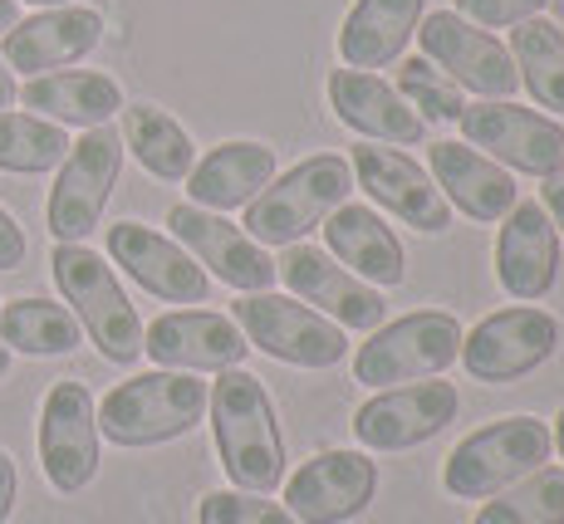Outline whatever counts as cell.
Returning a JSON list of instances; mask_svg holds the SVG:
<instances>
[{
    "label": "cell",
    "mask_w": 564,
    "mask_h": 524,
    "mask_svg": "<svg viewBox=\"0 0 564 524\" xmlns=\"http://www.w3.org/2000/svg\"><path fill=\"white\" fill-rule=\"evenodd\" d=\"M206 412H212V441L221 456V471L236 490L270 495L285 485V436H280L265 382L246 368H226L212 382Z\"/></svg>",
    "instance_id": "cell-1"
},
{
    "label": "cell",
    "mask_w": 564,
    "mask_h": 524,
    "mask_svg": "<svg viewBox=\"0 0 564 524\" xmlns=\"http://www.w3.org/2000/svg\"><path fill=\"white\" fill-rule=\"evenodd\" d=\"M206 397H212V387L197 373H172V368L138 373L104 392L99 436L113 446H128V451L177 441V436L197 432V422L206 417Z\"/></svg>",
    "instance_id": "cell-2"
},
{
    "label": "cell",
    "mask_w": 564,
    "mask_h": 524,
    "mask_svg": "<svg viewBox=\"0 0 564 524\" xmlns=\"http://www.w3.org/2000/svg\"><path fill=\"white\" fill-rule=\"evenodd\" d=\"M50 275L59 285L69 314L79 319V329L89 334V343L99 348L108 363L128 368L143 358V319H138L133 299L118 285L113 265L89 245H54L50 250Z\"/></svg>",
    "instance_id": "cell-3"
},
{
    "label": "cell",
    "mask_w": 564,
    "mask_h": 524,
    "mask_svg": "<svg viewBox=\"0 0 564 524\" xmlns=\"http://www.w3.org/2000/svg\"><path fill=\"white\" fill-rule=\"evenodd\" d=\"M354 192V167L339 152H314V157L295 162L285 177H275L265 192L246 206L241 231L256 245H295L310 231H319L324 216L339 211Z\"/></svg>",
    "instance_id": "cell-4"
},
{
    "label": "cell",
    "mask_w": 564,
    "mask_h": 524,
    "mask_svg": "<svg viewBox=\"0 0 564 524\" xmlns=\"http://www.w3.org/2000/svg\"><path fill=\"white\" fill-rule=\"evenodd\" d=\"M555 451V436H550V422L540 417H501V422H486L481 432L462 436L452 446V456L442 461V490L452 500H491L501 495L506 485L525 480L530 471L550 461Z\"/></svg>",
    "instance_id": "cell-5"
},
{
    "label": "cell",
    "mask_w": 564,
    "mask_h": 524,
    "mask_svg": "<svg viewBox=\"0 0 564 524\" xmlns=\"http://www.w3.org/2000/svg\"><path fill=\"white\" fill-rule=\"evenodd\" d=\"M231 319L246 334V343L285 368L324 373V368H339L349 358V334L334 319H324L319 309H310L305 299H295V294H241L231 304Z\"/></svg>",
    "instance_id": "cell-6"
},
{
    "label": "cell",
    "mask_w": 564,
    "mask_h": 524,
    "mask_svg": "<svg viewBox=\"0 0 564 524\" xmlns=\"http://www.w3.org/2000/svg\"><path fill=\"white\" fill-rule=\"evenodd\" d=\"M462 338L466 329L447 309H417L403 319H383L354 353V378L373 392L437 378L462 358Z\"/></svg>",
    "instance_id": "cell-7"
},
{
    "label": "cell",
    "mask_w": 564,
    "mask_h": 524,
    "mask_svg": "<svg viewBox=\"0 0 564 524\" xmlns=\"http://www.w3.org/2000/svg\"><path fill=\"white\" fill-rule=\"evenodd\" d=\"M118 172H123V133L113 128H84L69 157L54 167V187L45 201V221L54 245H84L104 221V206L113 201Z\"/></svg>",
    "instance_id": "cell-8"
},
{
    "label": "cell",
    "mask_w": 564,
    "mask_h": 524,
    "mask_svg": "<svg viewBox=\"0 0 564 524\" xmlns=\"http://www.w3.org/2000/svg\"><path fill=\"white\" fill-rule=\"evenodd\" d=\"M462 143L501 162L506 172H525V177H560L564 172V128L555 118L535 113V108L516 103V98H481L466 103L457 118Z\"/></svg>",
    "instance_id": "cell-9"
},
{
    "label": "cell",
    "mask_w": 564,
    "mask_h": 524,
    "mask_svg": "<svg viewBox=\"0 0 564 524\" xmlns=\"http://www.w3.org/2000/svg\"><path fill=\"white\" fill-rule=\"evenodd\" d=\"M104 461L99 402L79 378L54 382L40 402V471L59 495H79L94 485Z\"/></svg>",
    "instance_id": "cell-10"
},
{
    "label": "cell",
    "mask_w": 564,
    "mask_h": 524,
    "mask_svg": "<svg viewBox=\"0 0 564 524\" xmlns=\"http://www.w3.org/2000/svg\"><path fill=\"white\" fill-rule=\"evenodd\" d=\"M457 412H462L457 382L422 378V382H403V387H378L354 412V441L368 456L412 451V446L447 432L457 422Z\"/></svg>",
    "instance_id": "cell-11"
},
{
    "label": "cell",
    "mask_w": 564,
    "mask_h": 524,
    "mask_svg": "<svg viewBox=\"0 0 564 524\" xmlns=\"http://www.w3.org/2000/svg\"><path fill=\"white\" fill-rule=\"evenodd\" d=\"M560 348V319L540 304H511V309H496L462 338V368L476 382H506L530 378L540 363H550Z\"/></svg>",
    "instance_id": "cell-12"
},
{
    "label": "cell",
    "mask_w": 564,
    "mask_h": 524,
    "mask_svg": "<svg viewBox=\"0 0 564 524\" xmlns=\"http://www.w3.org/2000/svg\"><path fill=\"white\" fill-rule=\"evenodd\" d=\"M354 167V187L368 196L373 211L398 216L403 226H412L417 236H447L452 231V206L437 192V182L427 177L417 157L398 148H378V143H359L349 152Z\"/></svg>",
    "instance_id": "cell-13"
},
{
    "label": "cell",
    "mask_w": 564,
    "mask_h": 524,
    "mask_svg": "<svg viewBox=\"0 0 564 524\" xmlns=\"http://www.w3.org/2000/svg\"><path fill=\"white\" fill-rule=\"evenodd\" d=\"M417 45H422V59L437 64V69L466 94L516 98V89H520L511 50H506L491 30L462 20L457 10H432V15H422Z\"/></svg>",
    "instance_id": "cell-14"
},
{
    "label": "cell",
    "mask_w": 564,
    "mask_h": 524,
    "mask_svg": "<svg viewBox=\"0 0 564 524\" xmlns=\"http://www.w3.org/2000/svg\"><path fill=\"white\" fill-rule=\"evenodd\" d=\"M167 226H172V240L197 260L206 275L221 280V285H231L241 294L275 290L280 270H275V260H270V250L256 245V240L236 221H226L221 211H202V206L182 201L167 211Z\"/></svg>",
    "instance_id": "cell-15"
},
{
    "label": "cell",
    "mask_w": 564,
    "mask_h": 524,
    "mask_svg": "<svg viewBox=\"0 0 564 524\" xmlns=\"http://www.w3.org/2000/svg\"><path fill=\"white\" fill-rule=\"evenodd\" d=\"M275 270L295 299H305L310 309H319L324 319H334L344 334L349 329L373 334L378 324H383V314H388L383 290H373V285H364L359 275H349L329 250L295 240V245H285V255L275 260Z\"/></svg>",
    "instance_id": "cell-16"
},
{
    "label": "cell",
    "mask_w": 564,
    "mask_h": 524,
    "mask_svg": "<svg viewBox=\"0 0 564 524\" xmlns=\"http://www.w3.org/2000/svg\"><path fill=\"white\" fill-rule=\"evenodd\" d=\"M378 495V461L368 451H319L285 480V510L300 524H349Z\"/></svg>",
    "instance_id": "cell-17"
},
{
    "label": "cell",
    "mask_w": 564,
    "mask_h": 524,
    "mask_svg": "<svg viewBox=\"0 0 564 524\" xmlns=\"http://www.w3.org/2000/svg\"><path fill=\"white\" fill-rule=\"evenodd\" d=\"M108 265H118L143 294L167 304H202L212 294V275L177 245L172 236L153 231L143 221H118L104 236Z\"/></svg>",
    "instance_id": "cell-18"
},
{
    "label": "cell",
    "mask_w": 564,
    "mask_h": 524,
    "mask_svg": "<svg viewBox=\"0 0 564 524\" xmlns=\"http://www.w3.org/2000/svg\"><path fill=\"white\" fill-rule=\"evenodd\" d=\"M251 343L231 314L216 309H167L143 329V358L172 373H226L241 368Z\"/></svg>",
    "instance_id": "cell-19"
},
{
    "label": "cell",
    "mask_w": 564,
    "mask_h": 524,
    "mask_svg": "<svg viewBox=\"0 0 564 524\" xmlns=\"http://www.w3.org/2000/svg\"><path fill=\"white\" fill-rule=\"evenodd\" d=\"M496 280L520 304H540L560 280V231L550 211L530 196L516 201L496 236Z\"/></svg>",
    "instance_id": "cell-20"
},
{
    "label": "cell",
    "mask_w": 564,
    "mask_h": 524,
    "mask_svg": "<svg viewBox=\"0 0 564 524\" xmlns=\"http://www.w3.org/2000/svg\"><path fill=\"white\" fill-rule=\"evenodd\" d=\"M104 40V15L89 6H54L25 15L15 30L0 35V59L10 64V74H54L64 64L84 59Z\"/></svg>",
    "instance_id": "cell-21"
},
{
    "label": "cell",
    "mask_w": 564,
    "mask_h": 524,
    "mask_svg": "<svg viewBox=\"0 0 564 524\" xmlns=\"http://www.w3.org/2000/svg\"><path fill=\"white\" fill-rule=\"evenodd\" d=\"M329 108L344 128H354L368 143H388V148H417L427 138V123L408 108V98L393 89L388 79L364 69H334L329 84Z\"/></svg>",
    "instance_id": "cell-22"
},
{
    "label": "cell",
    "mask_w": 564,
    "mask_h": 524,
    "mask_svg": "<svg viewBox=\"0 0 564 524\" xmlns=\"http://www.w3.org/2000/svg\"><path fill=\"white\" fill-rule=\"evenodd\" d=\"M324 250L339 260L349 275H359L373 290H398L408 280V255L398 231L383 221V211L359 201H344L339 211L324 216Z\"/></svg>",
    "instance_id": "cell-23"
},
{
    "label": "cell",
    "mask_w": 564,
    "mask_h": 524,
    "mask_svg": "<svg viewBox=\"0 0 564 524\" xmlns=\"http://www.w3.org/2000/svg\"><path fill=\"white\" fill-rule=\"evenodd\" d=\"M427 177L437 182V192L447 196L452 211L471 216V221H481V226H501L506 211L520 201V187L511 172L466 143H432Z\"/></svg>",
    "instance_id": "cell-24"
},
{
    "label": "cell",
    "mask_w": 564,
    "mask_h": 524,
    "mask_svg": "<svg viewBox=\"0 0 564 524\" xmlns=\"http://www.w3.org/2000/svg\"><path fill=\"white\" fill-rule=\"evenodd\" d=\"M275 182V148L236 138V143L212 148L197 167L187 172V196L202 211H241Z\"/></svg>",
    "instance_id": "cell-25"
},
{
    "label": "cell",
    "mask_w": 564,
    "mask_h": 524,
    "mask_svg": "<svg viewBox=\"0 0 564 524\" xmlns=\"http://www.w3.org/2000/svg\"><path fill=\"white\" fill-rule=\"evenodd\" d=\"M427 0H354L339 25V59L344 69H388L403 59L408 40L422 25Z\"/></svg>",
    "instance_id": "cell-26"
},
{
    "label": "cell",
    "mask_w": 564,
    "mask_h": 524,
    "mask_svg": "<svg viewBox=\"0 0 564 524\" xmlns=\"http://www.w3.org/2000/svg\"><path fill=\"white\" fill-rule=\"evenodd\" d=\"M30 113L50 118L59 128H104L123 113V89L99 69H54L35 74L20 89Z\"/></svg>",
    "instance_id": "cell-27"
},
{
    "label": "cell",
    "mask_w": 564,
    "mask_h": 524,
    "mask_svg": "<svg viewBox=\"0 0 564 524\" xmlns=\"http://www.w3.org/2000/svg\"><path fill=\"white\" fill-rule=\"evenodd\" d=\"M123 148L158 182H187V172L197 167L192 133L158 103H123Z\"/></svg>",
    "instance_id": "cell-28"
},
{
    "label": "cell",
    "mask_w": 564,
    "mask_h": 524,
    "mask_svg": "<svg viewBox=\"0 0 564 524\" xmlns=\"http://www.w3.org/2000/svg\"><path fill=\"white\" fill-rule=\"evenodd\" d=\"M0 343L25 358H64L84 343V329L69 314V304L30 294V299L0 304Z\"/></svg>",
    "instance_id": "cell-29"
},
{
    "label": "cell",
    "mask_w": 564,
    "mask_h": 524,
    "mask_svg": "<svg viewBox=\"0 0 564 524\" xmlns=\"http://www.w3.org/2000/svg\"><path fill=\"white\" fill-rule=\"evenodd\" d=\"M511 64L520 74V89H530L540 108L564 113V30L555 20L535 15L511 30Z\"/></svg>",
    "instance_id": "cell-30"
},
{
    "label": "cell",
    "mask_w": 564,
    "mask_h": 524,
    "mask_svg": "<svg viewBox=\"0 0 564 524\" xmlns=\"http://www.w3.org/2000/svg\"><path fill=\"white\" fill-rule=\"evenodd\" d=\"M69 157V133L40 113L0 108V172L15 177H45Z\"/></svg>",
    "instance_id": "cell-31"
},
{
    "label": "cell",
    "mask_w": 564,
    "mask_h": 524,
    "mask_svg": "<svg viewBox=\"0 0 564 524\" xmlns=\"http://www.w3.org/2000/svg\"><path fill=\"white\" fill-rule=\"evenodd\" d=\"M471 524H564V471L540 466L476 510Z\"/></svg>",
    "instance_id": "cell-32"
},
{
    "label": "cell",
    "mask_w": 564,
    "mask_h": 524,
    "mask_svg": "<svg viewBox=\"0 0 564 524\" xmlns=\"http://www.w3.org/2000/svg\"><path fill=\"white\" fill-rule=\"evenodd\" d=\"M393 89L408 98V108L422 118V123H457V118L466 113L462 89L437 69V64L422 59V54L398 59V84Z\"/></svg>",
    "instance_id": "cell-33"
},
{
    "label": "cell",
    "mask_w": 564,
    "mask_h": 524,
    "mask_svg": "<svg viewBox=\"0 0 564 524\" xmlns=\"http://www.w3.org/2000/svg\"><path fill=\"white\" fill-rule=\"evenodd\" d=\"M197 524H300L285 505L251 490H212L197 505Z\"/></svg>",
    "instance_id": "cell-34"
},
{
    "label": "cell",
    "mask_w": 564,
    "mask_h": 524,
    "mask_svg": "<svg viewBox=\"0 0 564 524\" xmlns=\"http://www.w3.org/2000/svg\"><path fill=\"white\" fill-rule=\"evenodd\" d=\"M545 6L550 0H457L452 10L481 30H516V25H525V20H535Z\"/></svg>",
    "instance_id": "cell-35"
},
{
    "label": "cell",
    "mask_w": 564,
    "mask_h": 524,
    "mask_svg": "<svg viewBox=\"0 0 564 524\" xmlns=\"http://www.w3.org/2000/svg\"><path fill=\"white\" fill-rule=\"evenodd\" d=\"M25 255H30L25 231H20V221L0 206V270H20L25 265Z\"/></svg>",
    "instance_id": "cell-36"
},
{
    "label": "cell",
    "mask_w": 564,
    "mask_h": 524,
    "mask_svg": "<svg viewBox=\"0 0 564 524\" xmlns=\"http://www.w3.org/2000/svg\"><path fill=\"white\" fill-rule=\"evenodd\" d=\"M15 495H20V471H15V461L0 451V524H6L10 510H15Z\"/></svg>",
    "instance_id": "cell-37"
},
{
    "label": "cell",
    "mask_w": 564,
    "mask_h": 524,
    "mask_svg": "<svg viewBox=\"0 0 564 524\" xmlns=\"http://www.w3.org/2000/svg\"><path fill=\"white\" fill-rule=\"evenodd\" d=\"M540 206H545L550 221H555V231L564 236V172L560 177H545V187H540Z\"/></svg>",
    "instance_id": "cell-38"
},
{
    "label": "cell",
    "mask_w": 564,
    "mask_h": 524,
    "mask_svg": "<svg viewBox=\"0 0 564 524\" xmlns=\"http://www.w3.org/2000/svg\"><path fill=\"white\" fill-rule=\"evenodd\" d=\"M20 98V84H15V74H10V64L0 59V108H10Z\"/></svg>",
    "instance_id": "cell-39"
},
{
    "label": "cell",
    "mask_w": 564,
    "mask_h": 524,
    "mask_svg": "<svg viewBox=\"0 0 564 524\" xmlns=\"http://www.w3.org/2000/svg\"><path fill=\"white\" fill-rule=\"evenodd\" d=\"M20 25V0H0V35Z\"/></svg>",
    "instance_id": "cell-40"
},
{
    "label": "cell",
    "mask_w": 564,
    "mask_h": 524,
    "mask_svg": "<svg viewBox=\"0 0 564 524\" xmlns=\"http://www.w3.org/2000/svg\"><path fill=\"white\" fill-rule=\"evenodd\" d=\"M550 436H555V451L564 456V407H560V417H555V427H550Z\"/></svg>",
    "instance_id": "cell-41"
},
{
    "label": "cell",
    "mask_w": 564,
    "mask_h": 524,
    "mask_svg": "<svg viewBox=\"0 0 564 524\" xmlns=\"http://www.w3.org/2000/svg\"><path fill=\"white\" fill-rule=\"evenodd\" d=\"M25 6H35V10H54V6H74V0H25Z\"/></svg>",
    "instance_id": "cell-42"
},
{
    "label": "cell",
    "mask_w": 564,
    "mask_h": 524,
    "mask_svg": "<svg viewBox=\"0 0 564 524\" xmlns=\"http://www.w3.org/2000/svg\"><path fill=\"white\" fill-rule=\"evenodd\" d=\"M6 373H10V348L0 343V378H6Z\"/></svg>",
    "instance_id": "cell-43"
},
{
    "label": "cell",
    "mask_w": 564,
    "mask_h": 524,
    "mask_svg": "<svg viewBox=\"0 0 564 524\" xmlns=\"http://www.w3.org/2000/svg\"><path fill=\"white\" fill-rule=\"evenodd\" d=\"M0 304H6V299H0Z\"/></svg>",
    "instance_id": "cell-44"
}]
</instances>
